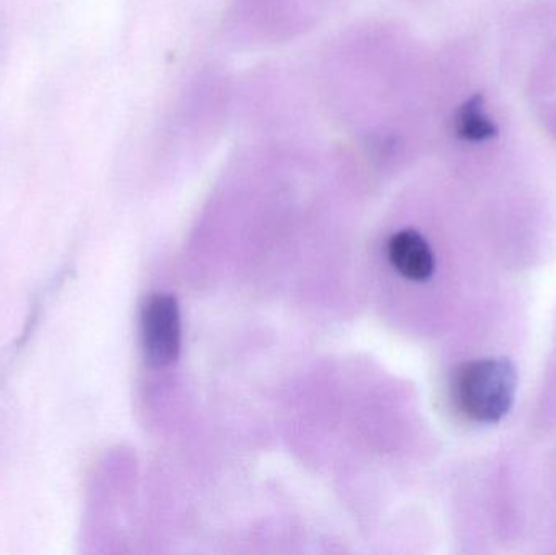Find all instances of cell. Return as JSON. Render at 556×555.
Listing matches in <instances>:
<instances>
[{
	"instance_id": "cell-1",
	"label": "cell",
	"mask_w": 556,
	"mask_h": 555,
	"mask_svg": "<svg viewBox=\"0 0 556 555\" xmlns=\"http://www.w3.org/2000/svg\"><path fill=\"white\" fill-rule=\"evenodd\" d=\"M518 390V371L509 358L490 357L464 364L454 380L457 406L480 424L508 416Z\"/></svg>"
},
{
	"instance_id": "cell-2",
	"label": "cell",
	"mask_w": 556,
	"mask_h": 555,
	"mask_svg": "<svg viewBox=\"0 0 556 555\" xmlns=\"http://www.w3.org/2000/svg\"><path fill=\"white\" fill-rule=\"evenodd\" d=\"M142 338L147 358L156 367L172 365L181 351V318L172 295H155L142 315Z\"/></svg>"
},
{
	"instance_id": "cell-3",
	"label": "cell",
	"mask_w": 556,
	"mask_h": 555,
	"mask_svg": "<svg viewBox=\"0 0 556 555\" xmlns=\"http://www.w3.org/2000/svg\"><path fill=\"white\" fill-rule=\"evenodd\" d=\"M389 260L399 274L415 282H424L434 273L433 251L415 230L399 231L391 238Z\"/></svg>"
},
{
	"instance_id": "cell-4",
	"label": "cell",
	"mask_w": 556,
	"mask_h": 555,
	"mask_svg": "<svg viewBox=\"0 0 556 555\" xmlns=\"http://www.w3.org/2000/svg\"><path fill=\"white\" fill-rule=\"evenodd\" d=\"M457 136L469 142H485L498 134V127L490 119L485 111V98L482 94H473L457 111Z\"/></svg>"
}]
</instances>
